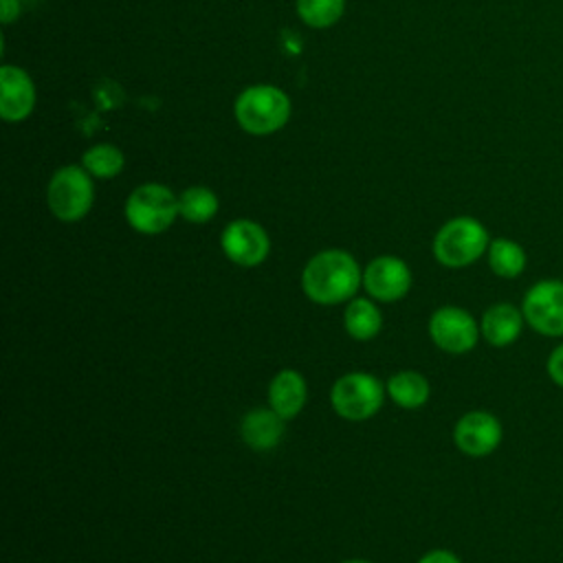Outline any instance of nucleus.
Returning <instances> with one entry per match:
<instances>
[{
  "mask_svg": "<svg viewBox=\"0 0 563 563\" xmlns=\"http://www.w3.org/2000/svg\"><path fill=\"white\" fill-rule=\"evenodd\" d=\"M363 284V273L356 260L341 249H328L308 260L301 273L303 292L314 303H341L352 299V295Z\"/></svg>",
  "mask_w": 563,
  "mask_h": 563,
  "instance_id": "1",
  "label": "nucleus"
},
{
  "mask_svg": "<svg viewBox=\"0 0 563 563\" xmlns=\"http://www.w3.org/2000/svg\"><path fill=\"white\" fill-rule=\"evenodd\" d=\"M490 238L486 227L471 218L457 216L440 227L433 238V255L449 268H462L479 260L488 251Z\"/></svg>",
  "mask_w": 563,
  "mask_h": 563,
  "instance_id": "2",
  "label": "nucleus"
},
{
  "mask_svg": "<svg viewBox=\"0 0 563 563\" xmlns=\"http://www.w3.org/2000/svg\"><path fill=\"white\" fill-rule=\"evenodd\" d=\"M290 99L275 86H251L235 99V119L249 134H271L286 125Z\"/></svg>",
  "mask_w": 563,
  "mask_h": 563,
  "instance_id": "3",
  "label": "nucleus"
},
{
  "mask_svg": "<svg viewBox=\"0 0 563 563\" xmlns=\"http://www.w3.org/2000/svg\"><path fill=\"white\" fill-rule=\"evenodd\" d=\"M178 198L174 191L158 183L136 187L125 202V220L139 233L154 235L172 227L178 216Z\"/></svg>",
  "mask_w": 563,
  "mask_h": 563,
  "instance_id": "4",
  "label": "nucleus"
},
{
  "mask_svg": "<svg viewBox=\"0 0 563 563\" xmlns=\"http://www.w3.org/2000/svg\"><path fill=\"white\" fill-rule=\"evenodd\" d=\"M95 198V187L90 174L79 165H66L57 169L46 189V202L53 216L62 222L81 220Z\"/></svg>",
  "mask_w": 563,
  "mask_h": 563,
  "instance_id": "5",
  "label": "nucleus"
},
{
  "mask_svg": "<svg viewBox=\"0 0 563 563\" xmlns=\"http://www.w3.org/2000/svg\"><path fill=\"white\" fill-rule=\"evenodd\" d=\"M385 398L383 383L367 372L343 374L330 391V402L334 411L345 420H367L372 418Z\"/></svg>",
  "mask_w": 563,
  "mask_h": 563,
  "instance_id": "6",
  "label": "nucleus"
},
{
  "mask_svg": "<svg viewBox=\"0 0 563 563\" xmlns=\"http://www.w3.org/2000/svg\"><path fill=\"white\" fill-rule=\"evenodd\" d=\"M526 323L543 336H563V279H541L532 284L523 299Z\"/></svg>",
  "mask_w": 563,
  "mask_h": 563,
  "instance_id": "7",
  "label": "nucleus"
},
{
  "mask_svg": "<svg viewBox=\"0 0 563 563\" xmlns=\"http://www.w3.org/2000/svg\"><path fill=\"white\" fill-rule=\"evenodd\" d=\"M479 334V323L457 306H442L429 319L431 341L449 354H464L473 350Z\"/></svg>",
  "mask_w": 563,
  "mask_h": 563,
  "instance_id": "8",
  "label": "nucleus"
},
{
  "mask_svg": "<svg viewBox=\"0 0 563 563\" xmlns=\"http://www.w3.org/2000/svg\"><path fill=\"white\" fill-rule=\"evenodd\" d=\"M224 255L238 266H257L268 257L271 240L268 233L253 220H233L220 235Z\"/></svg>",
  "mask_w": 563,
  "mask_h": 563,
  "instance_id": "9",
  "label": "nucleus"
},
{
  "mask_svg": "<svg viewBox=\"0 0 563 563\" xmlns=\"http://www.w3.org/2000/svg\"><path fill=\"white\" fill-rule=\"evenodd\" d=\"M501 435V422L490 411L482 409L464 413L453 429L455 446L471 457H484L493 453L499 446Z\"/></svg>",
  "mask_w": 563,
  "mask_h": 563,
  "instance_id": "10",
  "label": "nucleus"
},
{
  "mask_svg": "<svg viewBox=\"0 0 563 563\" xmlns=\"http://www.w3.org/2000/svg\"><path fill=\"white\" fill-rule=\"evenodd\" d=\"M363 288L378 301H396L409 292L411 271L400 257L378 255L363 271Z\"/></svg>",
  "mask_w": 563,
  "mask_h": 563,
  "instance_id": "11",
  "label": "nucleus"
},
{
  "mask_svg": "<svg viewBox=\"0 0 563 563\" xmlns=\"http://www.w3.org/2000/svg\"><path fill=\"white\" fill-rule=\"evenodd\" d=\"M0 114L4 121H22L33 112L35 86L18 66L0 68Z\"/></svg>",
  "mask_w": 563,
  "mask_h": 563,
  "instance_id": "12",
  "label": "nucleus"
},
{
  "mask_svg": "<svg viewBox=\"0 0 563 563\" xmlns=\"http://www.w3.org/2000/svg\"><path fill=\"white\" fill-rule=\"evenodd\" d=\"M523 323L526 319L521 308L508 301H499L484 310L479 321V332L486 339V343H490L493 347H506L519 339Z\"/></svg>",
  "mask_w": 563,
  "mask_h": 563,
  "instance_id": "13",
  "label": "nucleus"
},
{
  "mask_svg": "<svg viewBox=\"0 0 563 563\" xmlns=\"http://www.w3.org/2000/svg\"><path fill=\"white\" fill-rule=\"evenodd\" d=\"M284 422L271 407H255L242 418L240 435L253 451H271L284 435Z\"/></svg>",
  "mask_w": 563,
  "mask_h": 563,
  "instance_id": "14",
  "label": "nucleus"
},
{
  "mask_svg": "<svg viewBox=\"0 0 563 563\" xmlns=\"http://www.w3.org/2000/svg\"><path fill=\"white\" fill-rule=\"evenodd\" d=\"M308 387L299 372L282 369L268 385V407L284 420L295 418L306 405Z\"/></svg>",
  "mask_w": 563,
  "mask_h": 563,
  "instance_id": "15",
  "label": "nucleus"
},
{
  "mask_svg": "<svg viewBox=\"0 0 563 563\" xmlns=\"http://www.w3.org/2000/svg\"><path fill=\"white\" fill-rule=\"evenodd\" d=\"M429 383L420 372L402 369L387 380V396L402 409H418L429 400Z\"/></svg>",
  "mask_w": 563,
  "mask_h": 563,
  "instance_id": "16",
  "label": "nucleus"
},
{
  "mask_svg": "<svg viewBox=\"0 0 563 563\" xmlns=\"http://www.w3.org/2000/svg\"><path fill=\"white\" fill-rule=\"evenodd\" d=\"M343 325L352 339L369 341L378 334V330L383 325V314L374 301L356 297L347 303V308L343 312Z\"/></svg>",
  "mask_w": 563,
  "mask_h": 563,
  "instance_id": "17",
  "label": "nucleus"
},
{
  "mask_svg": "<svg viewBox=\"0 0 563 563\" xmlns=\"http://www.w3.org/2000/svg\"><path fill=\"white\" fill-rule=\"evenodd\" d=\"M488 266L497 277L515 279L526 268V251L521 244L508 238H497L488 244Z\"/></svg>",
  "mask_w": 563,
  "mask_h": 563,
  "instance_id": "18",
  "label": "nucleus"
},
{
  "mask_svg": "<svg viewBox=\"0 0 563 563\" xmlns=\"http://www.w3.org/2000/svg\"><path fill=\"white\" fill-rule=\"evenodd\" d=\"M178 211L187 222L202 224L218 211V196L207 187H189L178 196Z\"/></svg>",
  "mask_w": 563,
  "mask_h": 563,
  "instance_id": "19",
  "label": "nucleus"
},
{
  "mask_svg": "<svg viewBox=\"0 0 563 563\" xmlns=\"http://www.w3.org/2000/svg\"><path fill=\"white\" fill-rule=\"evenodd\" d=\"M123 154L119 147L101 143L84 152L81 167L95 178H114L123 169Z\"/></svg>",
  "mask_w": 563,
  "mask_h": 563,
  "instance_id": "20",
  "label": "nucleus"
},
{
  "mask_svg": "<svg viewBox=\"0 0 563 563\" xmlns=\"http://www.w3.org/2000/svg\"><path fill=\"white\" fill-rule=\"evenodd\" d=\"M345 9V0H297L299 18L312 29L332 26Z\"/></svg>",
  "mask_w": 563,
  "mask_h": 563,
  "instance_id": "21",
  "label": "nucleus"
},
{
  "mask_svg": "<svg viewBox=\"0 0 563 563\" xmlns=\"http://www.w3.org/2000/svg\"><path fill=\"white\" fill-rule=\"evenodd\" d=\"M545 369H548V376L552 378V383H556L559 387H563V343H559V345L548 354Z\"/></svg>",
  "mask_w": 563,
  "mask_h": 563,
  "instance_id": "22",
  "label": "nucleus"
},
{
  "mask_svg": "<svg viewBox=\"0 0 563 563\" xmlns=\"http://www.w3.org/2000/svg\"><path fill=\"white\" fill-rule=\"evenodd\" d=\"M418 563H460V559L451 550H431Z\"/></svg>",
  "mask_w": 563,
  "mask_h": 563,
  "instance_id": "23",
  "label": "nucleus"
},
{
  "mask_svg": "<svg viewBox=\"0 0 563 563\" xmlns=\"http://www.w3.org/2000/svg\"><path fill=\"white\" fill-rule=\"evenodd\" d=\"M0 4H2V22L4 24L13 22L18 18V13H20L18 0H0Z\"/></svg>",
  "mask_w": 563,
  "mask_h": 563,
  "instance_id": "24",
  "label": "nucleus"
},
{
  "mask_svg": "<svg viewBox=\"0 0 563 563\" xmlns=\"http://www.w3.org/2000/svg\"><path fill=\"white\" fill-rule=\"evenodd\" d=\"M341 563H369V561H363V559H350V561H341Z\"/></svg>",
  "mask_w": 563,
  "mask_h": 563,
  "instance_id": "25",
  "label": "nucleus"
}]
</instances>
